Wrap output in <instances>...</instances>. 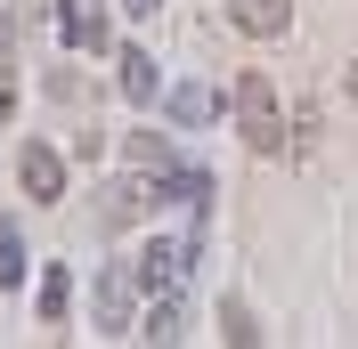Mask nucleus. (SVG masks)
<instances>
[{"label": "nucleus", "mask_w": 358, "mask_h": 349, "mask_svg": "<svg viewBox=\"0 0 358 349\" xmlns=\"http://www.w3.org/2000/svg\"><path fill=\"white\" fill-rule=\"evenodd\" d=\"M236 131L252 154H285V106H277V82L268 73H236Z\"/></svg>", "instance_id": "obj_1"}, {"label": "nucleus", "mask_w": 358, "mask_h": 349, "mask_svg": "<svg viewBox=\"0 0 358 349\" xmlns=\"http://www.w3.org/2000/svg\"><path fill=\"white\" fill-rule=\"evenodd\" d=\"M17 179H24V195H33V203H57V195H66V163H57V147L33 138V147L17 154Z\"/></svg>", "instance_id": "obj_2"}, {"label": "nucleus", "mask_w": 358, "mask_h": 349, "mask_svg": "<svg viewBox=\"0 0 358 349\" xmlns=\"http://www.w3.org/2000/svg\"><path fill=\"white\" fill-rule=\"evenodd\" d=\"M138 292H147L138 268H106V284H98V333H131V301Z\"/></svg>", "instance_id": "obj_3"}, {"label": "nucleus", "mask_w": 358, "mask_h": 349, "mask_svg": "<svg viewBox=\"0 0 358 349\" xmlns=\"http://www.w3.org/2000/svg\"><path fill=\"white\" fill-rule=\"evenodd\" d=\"M228 24L252 33V41H277V33L293 24V0H228Z\"/></svg>", "instance_id": "obj_4"}, {"label": "nucleus", "mask_w": 358, "mask_h": 349, "mask_svg": "<svg viewBox=\"0 0 358 349\" xmlns=\"http://www.w3.org/2000/svg\"><path fill=\"white\" fill-rule=\"evenodd\" d=\"M196 260V244H147L138 252V284L147 292H179V268Z\"/></svg>", "instance_id": "obj_5"}, {"label": "nucleus", "mask_w": 358, "mask_h": 349, "mask_svg": "<svg viewBox=\"0 0 358 349\" xmlns=\"http://www.w3.org/2000/svg\"><path fill=\"white\" fill-rule=\"evenodd\" d=\"M57 33H66L73 49H106V17H98L90 0H57Z\"/></svg>", "instance_id": "obj_6"}, {"label": "nucleus", "mask_w": 358, "mask_h": 349, "mask_svg": "<svg viewBox=\"0 0 358 349\" xmlns=\"http://www.w3.org/2000/svg\"><path fill=\"white\" fill-rule=\"evenodd\" d=\"M163 89V73H155V57H147V49H122V98H131V106H147V98H155Z\"/></svg>", "instance_id": "obj_7"}, {"label": "nucleus", "mask_w": 358, "mask_h": 349, "mask_svg": "<svg viewBox=\"0 0 358 349\" xmlns=\"http://www.w3.org/2000/svg\"><path fill=\"white\" fill-rule=\"evenodd\" d=\"M171 114H179V122H212V114H220V98H212L203 82H187V89H171Z\"/></svg>", "instance_id": "obj_8"}, {"label": "nucleus", "mask_w": 358, "mask_h": 349, "mask_svg": "<svg viewBox=\"0 0 358 349\" xmlns=\"http://www.w3.org/2000/svg\"><path fill=\"white\" fill-rule=\"evenodd\" d=\"M179 325H187V317H179V301H171V292H155V309H147V333H138V341H179Z\"/></svg>", "instance_id": "obj_9"}, {"label": "nucleus", "mask_w": 358, "mask_h": 349, "mask_svg": "<svg viewBox=\"0 0 358 349\" xmlns=\"http://www.w3.org/2000/svg\"><path fill=\"white\" fill-rule=\"evenodd\" d=\"M220 341H236V349L261 341V325H252V309H245V301H220Z\"/></svg>", "instance_id": "obj_10"}, {"label": "nucleus", "mask_w": 358, "mask_h": 349, "mask_svg": "<svg viewBox=\"0 0 358 349\" xmlns=\"http://www.w3.org/2000/svg\"><path fill=\"white\" fill-rule=\"evenodd\" d=\"M131 163H138V171H155V179H171V171H179V163H171V147H163V138H147V131L131 138Z\"/></svg>", "instance_id": "obj_11"}, {"label": "nucleus", "mask_w": 358, "mask_h": 349, "mask_svg": "<svg viewBox=\"0 0 358 349\" xmlns=\"http://www.w3.org/2000/svg\"><path fill=\"white\" fill-rule=\"evenodd\" d=\"M66 301H73L66 268H49V276H41V325H57V317H66Z\"/></svg>", "instance_id": "obj_12"}, {"label": "nucleus", "mask_w": 358, "mask_h": 349, "mask_svg": "<svg viewBox=\"0 0 358 349\" xmlns=\"http://www.w3.org/2000/svg\"><path fill=\"white\" fill-rule=\"evenodd\" d=\"M24 276V244H17V219H0V284Z\"/></svg>", "instance_id": "obj_13"}, {"label": "nucleus", "mask_w": 358, "mask_h": 349, "mask_svg": "<svg viewBox=\"0 0 358 349\" xmlns=\"http://www.w3.org/2000/svg\"><path fill=\"white\" fill-rule=\"evenodd\" d=\"M8 49H17V24H8V17H0V66H8Z\"/></svg>", "instance_id": "obj_14"}, {"label": "nucleus", "mask_w": 358, "mask_h": 349, "mask_svg": "<svg viewBox=\"0 0 358 349\" xmlns=\"http://www.w3.org/2000/svg\"><path fill=\"white\" fill-rule=\"evenodd\" d=\"M122 8H131V17H155V0H122Z\"/></svg>", "instance_id": "obj_15"}, {"label": "nucleus", "mask_w": 358, "mask_h": 349, "mask_svg": "<svg viewBox=\"0 0 358 349\" xmlns=\"http://www.w3.org/2000/svg\"><path fill=\"white\" fill-rule=\"evenodd\" d=\"M350 98H358V66H350Z\"/></svg>", "instance_id": "obj_16"}]
</instances>
